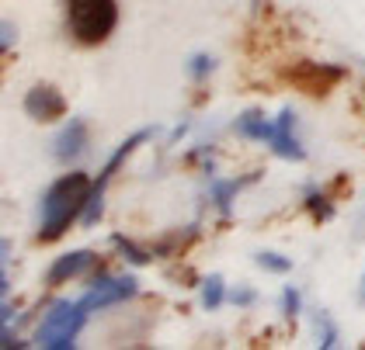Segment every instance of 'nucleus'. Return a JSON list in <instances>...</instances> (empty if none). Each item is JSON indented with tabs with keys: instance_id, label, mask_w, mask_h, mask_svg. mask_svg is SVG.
Here are the masks:
<instances>
[{
	"instance_id": "1",
	"label": "nucleus",
	"mask_w": 365,
	"mask_h": 350,
	"mask_svg": "<svg viewBox=\"0 0 365 350\" xmlns=\"http://www.w3.org/2000/svg\"><path fill=\"white\" fill-rule=\"evenodd\" d=\"M91 188H94V181L87 174H81V170L59 177L56 184L42 194V201H38V240L42 243L59 240L70 229L73 218L84 216Z\"/></svg>"
},
{
	"instance_id": "2",
	"label": "nucleus",
	"mask_w": 365,
	"mask_h": 350,
	"mask_svg": "<svg viewBox=\"0 0 365 350\" xmlns=\"http://www.w3.org/2000/svg\"><path fill=\"white\" fill-rule=\"evenodd\" d=\"M118 25V4L115 0H66V28L77 42L98 46Z\"/></svg>"
},
{
	"instance_id": "3",
	"label": "nucleus",
	"mask_w": 365,
	"mask_h": 350,
	"mask_svg": "<svg viewBox=\"0 0 365 350\" xmlns=\"http://www.w3.org/2000/svg\"><path fill=\"white\" fill-rule=\"evenodd\" d=\"M87 316H91V312H87L81 302L73 305V302L59 298V302H53L49 316L42 319V326H38L35 344H38V347H49V350H70L77 344V336H81V329H84Z\"/></svg>"
},
{
	"instance_id": "4",
	"label": "nucleus",
	"mask_w": 365,
	"mask_h": 350,
	"mask_svg": "<svg viewBox=\"0 0 365 350\" xmlns=\"http://www.w3.org/2000/svg\"><path fill=\"white\" fill-rule=\"evenodd\" d=\"M153 132L157 129H143V132H133L118 149L112 153V160L105 163V170L94 177V188H91V194H87V205H84V216H81V222L84 226H98L101 222V208H105V191H108V184H112V177H115V170L122 166V163L133 157V149L136 146H143L146 139H153Z\"/></svg>"
},
{
	"instance_id": "5",
	"label": "nucleus",
	"mask_w": 365,
	"mask_h": 350,
	"mask_svg": "<svg viewBox=\"0 0 365 350\" xmlns=\"http://www.w3.org/2000/svg\"><path fill=\"white\" fill-rule=\"evenodd\" d=\"M136 292H140V285H136L133 274H125V277H101L98 285L87 288L81 305L87 312H98V309H108V305H118V302H129Z\"/></svg>"
},
{
	"instance_id": "6",
	"label": "nucleus",
	"mask_w": 365,
	"mask_h": 350,
	"mask_svg": "<svg viewBox=\"0 0 365 350\" xmlns=\"http://www.w3.org/2000/svg\"><path fill=\"white\" fill-rule=\"evenodd\" d=\"M272 149H275V157L282 160H307V153H303V142L296 139V111L292 108H282L279 118H275V135H272Z\"/></svg>"
},
{
	"instance_id": "7",
	"label": "nucleus",
	"mask_w": 365,
	"mask_h": 350,
	"mask_svg": "<svg viewBox=\"0 0 365 350\" xmlns=\"http://www.w3.org/2000/svg\"><path fill=\"white\" fill-rule=\"evenodd\" d=\"M25 111L31 115V122H56L59 115L66 111V101H63V94L56 87L38 83V87H31L25 94Z\"/></svg>"
},
{
	"instance_id": "8",
	"label": "nucleus",
	"mask_w": 365,
	"mask_h": 350,
	"mask_svg": "<svg viewBox=\"0 0 365 350\" xmlns=\"http://www.w3.org/2000/svg\"><path fill=\"white\" fill-rule=\"evenodd\" d=\"M94 253L91 250H73V253H66V257H59L53 260V267L46 270V281L49 285H63V281H73V277H81L87 270L94 267Z\"/></svg>"
},
{
	"instance_id": "9",
	"label": "nucleus",
	"mask_w": 365,
	"mask_h": 350,
	"mask_svg": "<svg viewBox=\"0 0 365 350\" xmlns=\"http://www.w3.org/2000/svg\"><path fill=\"white\" fill-rule=\"evenodd\" d=\"M87 149V122L84 118H70L56 135V157L59 160H77Z\"/></svg>"
},
{
	"instance_id": "10",
	"label": "nucleus",
	"mask_w": 365,
	"mask_h": 350,
	"mask_svg": "<svg viewBox=\"0 0 365 350\" xmlns=\"http://www.w3.org/2000/svg\"><path fill=\"white\" fill-rule=\"evenodd\" d=\"M237 132L247 135V139H257V142H272L275 122H264V115L254 108V111H244V115L237 118Z\"/></svg>"
},
{
	"instance_id": "11",
	"label": "nucleus",
	"mask_w": 365,
	"mask_h": 350,
	"mask_svg": "<svg viewBox=\"0 0 365 350\" xmlns=\"http://www.w3.org/2000/svg\"><path fill=\"white\" fill-rule=\"evenodd\" d=\"M251 181H257V174H254V177H244V181H220V184H212V201H216V208H220L223 216H230V212H233V198L247 188Z\"/></svg>"
},
{
	"instance_id": "12",
	"label": "nucleus",
	"mask_w": 365,
	"mask_h": 350,
	"mask_svg": "<svg viewBox=\"0 0 365 350\" xmlns=\"http://www.w3.org/2000/svg\"><path fill=\"white\" fill-rule=\"evenodd\" d=\"M198 298H202V309L216 312L226 298H230V292H226V285H223V277H220V274H209V277L198 285Z\"/></svg>"
},
{
	"instance_id": "13",
	"label": "nucleus",
	"mask_w": 365,
	"mask_h": 350,
	"mask_svg": "<svg viewBox=\"0 0 365 350\" xmlns=\"http://www.w3.org/2000/svg\"><path fill=\"white\" fill-rule=\"evenodd\" d=\"M112 246L122 253V260H129V264H136V267H146L150 264V253L143 250V246H136V243L129 240V236H122V233H112Z\"/></svg>"
},
{
	"instance_id": "14",
	"label": "nucleus",
	"mask_w": 365,
	"mask_h": 350,
	"mask_svg": "<svg viewBox=\"0 0 365 350\" xmlns=\"http://www.w3.org/2000/svg\"><path fill=\"white\" fill-rule=\"evenodd\" d=\"M254 260H257L261 270H272V274H289V270H292V260H289L285 253H272V250H261Z\"/></svg>"
},
{
	"instance_id": "15",
	"label": "nucleus",
	"mask_w": 365,
	"mask_h": 350,
	"mask_svg": "<svg viewBox=\"0 0 365 350\" xmlns=\"http://www.w3.org/2000/svg\"><path fill=\"white\" fill-rule=\"evenodd\" d=\"M212 70H216V59H212V55H205V53L188 55V77H192V80H205Z\"/></svg>"
},
{
	"instance_id": "16",
	"label": "nucleus",
	"mask_w": 365,
	"mask_h": 350,
	"mask_svg": "<svg viewBox=\"0 0 365 350\" xmlns=\"http://www.w3.org/2000/svg\"><path fill=\"white\" fill-rule=\"evenodd\" d=\"M307 208H313V216L320 218V222H327V218L334 216V208H331V201L320 194L317 188H307Z\"/></svg>"
},
{
	"instance_id": "17",
	"label": "nucleus",
	"mask_w": 365,
	"mask_h": 350,
	"mask_svg": "<svg viewBox=\"0 0 365 350\" xmlns=\"http://www.w3.org/2000/svg\"><path fill=\"white\" fill-rule=\"evenodd\" d=\"M299 305H303V298L296 288H282V312L289 316V319H296L299 316Z\"/></svg>"
},
{
	"instance_id": "18",
	"label": "nucleus",
	"mask_w": 365,
	"mask_h": 350,
	"mask_svg": "<svg viewBox=\"0 0 365 350\" xmlns=\"http://www.w3.org/2000/svg\"><path fill=\"white\" fill-rule=\"evenodd\" d=\"M320 323V347L324 350H331V347H337V326L327 319V316H320L317 319Z\"/></svg>"
},
{
	"instance_id": "19",
	"label": "nucleus",
	"mask_w": 365,
	"mask_h": 350,
	"mask_svg": "<svg viewBox=\"0 0 365 350\" xmlns=\"http://www.w3.org/2000/svg\"><path fill=\"white\" fill-rule=\"evenodd\" d=\"M254 298H257V295H254V288H233L226 302H233V305H251Z\"/></svg>"
},
{
	"instance_id": "20",
	"label": "nucleus",
	"mask_w": 365,
	"mask_h": 350,
	"mask_svg": "<svg viewBox=\"0 0 365 350\" xmlns=\"http://www.w3.org/2000/svg\"><path fill=\"white\" fill-rule=\"evenodd\" d=\"M0 35H4L0 42H4V49H7V46L14 42V25H4V31H0Z\"/></svg>"
},
{
	"instance_id": "21",
	"label": "nucleus",
	"mask_w": 365,
	"mask_h": 350,
	"mask_svg": "<svg viewBox=\"0 0 365 350\" xmlns=\"http://www.w3.org/2000/svg\"><path fill=\"white\" fill-rule=\"evenodd\" d=\"M362 302H365V277H362Z\"/></svg>"
}]
</instances>
